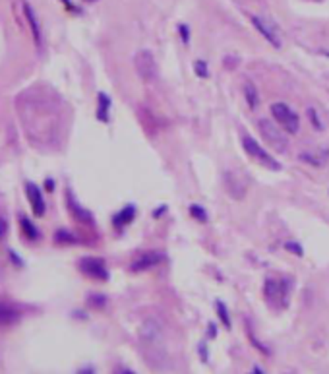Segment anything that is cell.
I'll list each match as a JSON object with an SVG mask.
<instances>
[{
    "label": "cell",
    "mask_w": 329,
    "mask_h": 374,
    "mask_svg": "<svg viewBox=\"0 0 329 374\" xmlns=\"http://www.w3.org/2000/svg\"><path fill=\"white\" fill-rule=\"evenodd\" d=\"M290 287L292 281L289 277H267L263 281V299L273 308H287L290 301Z\"/></svg>",
    "instance_id": "obj_1"
},
{
    "label": "cell",
    "mask_w": 329,
    "mask_h": 374,
    "mask_svg": "<svg viewBox=\"0 0 329 374\" xmlns=\"http://www.w3.org/2000/svg\"><path fill=\"white\" fill-rule=\"evenodd\" d=\"M271 115L279 122V127L287 134H297L300 130V118L299 115L287 105V103H273L271 105Z\"/></svg>",
    "instance_id": "obj_2"
},
{
    "label": "cell",
    "mask_w": 329,
    "mask_h": 374,
    "mask_svg": "<svg viewBox=\"0 0 329 374\" xmlns=\"http://www.w3.org/2000/svg\"><path fill=\"white\" fill-rule=\"evenodd\" d=\"M242 148H244V151H246L250 158L256 159V161H258L260 165H263V167L271 169V171H279L281 169L279 161L275 158H271L270 153L261 148L256 140L250 138V136H242Z\"/></svg>",
    "instance_id": "obj_3"
},
{
    "label": "cell",
    "mask_w": 329,
    "mask_h": 374,
    "mask_svg": "<svg viewBox=\"0 0 329 374\" xmlns=\"http://www.w3.org/2000/svg\"><path fill=\"white\" fill-rule=\"evenodd\" d=\"M134 66L138 76L144 80V82H153L159 74V68H157V60H155L153 53L151 50H140L135 55Z\"/></svg>",
    "instance_id": "obj_4"
},
{
    "label": "cell",
    "mask_w": 329,
    "mask_h": 374,
    "mask_svg": "<svg viewBox=\"0 0 329 374\" xmlns=\"http://www.w3.org/2000/svg\"><path fill=\"white\" fill-rule=\"evenodd\" d=\"M252 24H254V28L260 31L261 37H265V41L270 43L271 47H275V49H281V45H283V37H281V31L279 28L270 20V18H263V16H252L250 18Z\"/></svg>",
    "instance_id": "obj_5"
},
{
    "label": "cell",
    "mask_w": 329,
    "mask_h": 374,
    "mask_svg": "<svg viewBox=\"0 0 329 374\" xmlns=\"http://www.w3.org/2000/svg\"><path fill=\"white\" fill-rule=\"evenodd\" d=\"M258 129H260L261 136L267 140V144L273 146L275 151H281V153L287 151L289 140H287V136H285L273 122H270V120H258Z\"/></svg>",
    "instance_id": "obj_6"
},
{
    "label": "cell",
    "mask_w": 329,
    "mask_h": 374,
    "mask_svg": "<svg viewBox=\"0 0 329 374\" xmlns=\"http://www.w3.org/2000/svg\"><path fill=\"white\" fill-rule=\"evenodd\" d=\"M79 272L86 274L87 277H91V279H101V281L109 279V272H106L105 262L101 258H84V260H79Z\"/></svg>",
    "instance_id": "obj_7"
},
{
    "label": "cell",
    "mask_w": 329,
    "mask_h": 374,
    "mask_svg": "<svg viewBox=\"0 0 329 374\" xmlns=\"http://www.w3.org/2000/svg\"><path fill=\"white\" fill-rule=\"evenodd\" d=\"M26 192H28L29 204H31L33 214H35L37 217L43 216V214H45V209H47V206H45L43 194H41V188L35 187L33 183H28V185H26Z\"/></svg>",
    "instance_id": "obj_8"
},
{
    "label": "cell",
    "mask_w": 329,
    "mask_h": 374,
    "mask_svg": "<svg viewBox=\"0 0 329 374\" xmlns=\"http://www.w3.org/2000/svg\"><path fill=\"white\" fill-rule=\"evenodd\" d=\"M161 260H164L163 254L147 252V254H142L140 258H135L134 262H132V266H130V270H132V272H145V270H149V268L157 266Z\"/></svg>",
    "instance_id": "obj_9"
},
{
    "label": "cell",
    "mask_w": 329,
    "mask_h": 374,
    "mask_svg": "<svg viewBox=\"0 0 329 374\" xmlns=\"http://www.w3.org/2000/svg\"><path fill=\"white\" fill-rule=\"evenodd\" d=\"M24 12H26V18H28L29 21V28H31V33H33V39H35V43H37V47H41V26H39L37 21V16H35V12H33V8H31V4H24Z\"/></svg>",
    "instance_id": "obj_10"
},
{
    "label": "cell",
    "mask_w": 329,
    "mask_h": 374,
    "mask_svg": "<svg viewBox=\"0 0 329 374\" xmlns=\"http://www.w3.org/2000/svg\"><path fill=\"white\" fill-rule=\"evenodd\" d=\"M19 320V312L14 306L0 303V326L16 324Z\"/></svg>",
    "instance_id": "obj_11"
},
{
    "label": "cell",
    "mask_w": 329,
    "mask_h": 374,
    "mask_svg": "<svg viewBox=\"0 0 329 374\" xmlns=\"http://www.w3.org/2000/svg\"><path fill=\"white\" fill-rule=\"evenodd\" d=\"M135 216V207L134 206H128L124 207L122 212H118L115 217H113V223H115L116 229H122L124 225H128Z\"/></svg>",
    "instance_id": "obj_12"
},
{
    "label": "cell",
    "mask_w": 329,
    "mask_h": 374,
    "mask_svg": "<svg viewBox=\"0 0 329 374\" xmlns=\"http://www.w3.org/2000/svg\"><path fill=\"white\" fill-rule=\"evenodd\" d=\"M109 109H111V99L106 97L105 93H99V111H97L99 120H103V122L109 120Z\"/></svg>",
    "instance_id": "obj_13"
},
{
    "label": "cell",
    "mask_w": 329,
    "mask_h": 374,
    "mask_svg": "<svg viewBox=\"0 0 329 374\" xmlns=\"http://www.w3.org/2000/svg\"><path fill=\"white\" fill-rule=\"evenodd\" d=\"M244 95H246V101H248V105H250L252 109L258 107V91H256V88H254V84H246L244 86Z\"/></svg>",
    "instance_id": "obj_14"
},
{
    "label": "cell",
    "mask_w": 329,
    "mask_h": 374,
    "mask_svg": "<svg viewBox=\"0 0 329 374\" xmlns=\"http://www.w3.org/2000/svg\"><path fill=\"white\" fill-rule=\"evenodd\" d=\"M217 315L221 316L225 328H231V318H229V312H227V306L223 305V303H217Z\"/></svg>",
    "instance_id": "obj_15"
},
{
    "label": "cell",
    "mask_w": 329,
    "mask_h": 374,
    "mask_svg": "<svg viewBox=\"0 0 329 374\" xmlns=\"http://www.w3.org/2000/svg\"><path fill=\"white\" fill-rule=\"evenodd\" d=\"M190 214H192L198 221H202V223H205L207 221V214H205V209H202L200 206H192L190 207Z\"/></svg>",
    "instance_id": "obj_16"
},
{
    "label": "cell",
    "mask_w": 329,
    "mask_h": 374,
    "mask_svg": "<svg viewBox=\"0 0 329 374\" xmlns=\"http://www.w3.org/2000/svg\"><path fill=\"white\" fill-rule=\"evenodd\" d=\"M21 225L26 229V233H28L29 239H37V229L29 223V219H21Z\"/></svg>",
    "instance_id": "obj_17"
},
{
    "label": "cell",
    "mask_w": 329,
    "mask_h": 374,
    "mask_svg": "<svg viewBox=\"0 0 329 374\" xmlns=\"http://www.w3.org/2000/svg\"><path fill=\"white\" fill-rule=\"evenodd\" d=\"M308 117H310V120L314 122V127H316V129H318V130L323 129L321 120L318 118V113H316V109H308Z\"/></svg>",
    "instance_id": "obj_18"
},
{
    "label": "cell",
    "mask_w": 329,
    "mask_h": 374,
    "mask_svg": "<svg viewBox=\"0 0 329 374\" xmlns=\"http://www.w3.org/2000/svg\"><path fill=\"white\" fill-rule=\"evenodd\" d=\"M196 72H198L200 78H207V66H205V62L198 60V62H196Z\"/></svg>",
    "instance_id": "obj_19"
},
{
    "label": "cell",
    "mask_w": 329,
    "mask_h": 374,
    "mask_svg": "<svg viewBox=\"0 0 329 374\" xmlns=\"http://www.w3.org/2000/svg\"><path fill=\"white\" fill-rule=\"evenodd\" d=\"M285 248H287L289 252H294V254L302 256V248H300L299 243H287V245H285Z\"/></svg>",
    "instance_id": "obj_20"
},
{
    "label": "cell",
    "mask_w": 329,
    "mask_h": 374,
    "mask_svg": "<svg viewBox=\"0 0 329 374\" xmlns=\"http://www.w3.org/2000/svg\"><path fill=\"white\" fill-rule=\"evenodd\" d=\"M178 31H180V35H182V41L188 45V41H190V33H188V28L186 26H180L178 28Z\"/></svg>",
    "instance_id": "obj_21"
},
{
    "label": "cell",
    "mask_w": 329,
    "mask_h": 374,
    "mask_svg": "<svg viewBox=\"0 0 329 374\" xmlns=\"http://www.w3.org/2000/svg\"><path fill=\"white\" fill-rule=\"evenodd\" d=\"M86 2H95V0H86Z\"/></svg>",
    "instance_id": "obj_22"
},
{
    "label": "cell",
    "mask_w": 329,
    "mask_h": 374,
    "mask_svg": "<svg viewBox=\"0 0 329 374\" xmlns=\"http://www.w3.org/2000/svg\"><path fill=\"white\" fill-rule=\"evenodd\" d=\"M318 2H319V0H318Z\"/></svg>",
    "instance_id": "obj_23"
}]
</instances>
